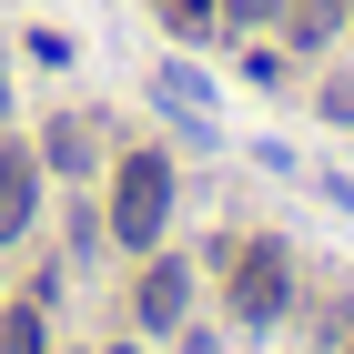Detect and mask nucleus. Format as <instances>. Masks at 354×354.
<instances>
[{"label": "nucleus", "instance_id": "1", "mask_svg": "<svg viewBox=\"0 0 354 354\" xmlns=\"http://www.w3.org/2000/svg\"><path fill=\"white\" fill-rule=\"evenodd\" d=\"M162 213H172V162L132 152L122 183H111V243H162Z\"/></svg>", "mask_w": 354, "mask_h": 354}, {"label": "nucleus", "instance_id": "2", "mask_svg": "<svg viewBox=\"0 0 354 354\" xmlns=\"http://www.w3.org/2000/svg\"><path fill=\"white\" fill-rule=\"evenodd\" d=\"M294 304V263H283V243H243L233 253V324H273Z\"/></svg>", "mask_w": 354, "mask_h": 354}, {"label": "nucleus", "instance_id": "3", "mask_svg": "<svg viewBox=\"0 0 354 354\" xmlns=\"http://www.w3.org/2000/svg\"><path fill=\"white\" fill-rule=\"evenodd\" d=\"M30 203H41V162L0 142V243H21V233H30Z\"/></svg>", "mask_w": 354, "mask_h": 354}, {"label": "nucleus", "instance_id": "4", "mask_svg": "<svg viewBox=\"0 0 354 354\" xmlns=\"http://www.w3.org/2000/svg\"><path fill=\"white\" fill-rule=\"evenodd\" d=\"M183 294H192V273H183V263H152V273L132 283V314L162 334V324H183Z\"/></svg>", "mask_w": 354, "mask_h": 354}, {"label": "nucleus", "instance_id": "5", "mask_svg": "<svg viewBox=\"0 0 354 354\" xmlns=\"http://www.w3.org/2000/svg\"><path fill=\"white\" fill-rule=\"evenodd\" d=\"M152 91H162L183 122H213V91H203V71H183V61H162V71H152Z\"/></svg>", "mask_w": 354, "mask_h": 354}, {"label": "nucleus", "instance_id": "6", "mask_svg": "<svg viewBox=\"0 0 354 354\" xmlns=\"http://www.w3.org/2000/svg\"><path fill=\"white\" fill-rule=\"evenodd\" d=\"M41 162L82 172V162H91V132H82V122H51V132H41Z\"/></svg>", "mask_w": 354, "mask_h": 354}, {"label": "nucleus", "instance_id": "7", "mask_svg": "<svg viewBox=\"0 0 354 354\" xmlns=\"http://www.w3.org/2000/svg\"><path fill=\"white\" fill-rule=\"evenodd\" d=\"M344 10H354V0H304V21H294V30H304V41H324V30L344 21Z\"/></svg>", "mask_w": 354, "mask_h": 354}, {"label": "nucleus", "instance_id": "8", "mask_svg": "<svg viewBox=\"0 0 354 354\" xmlns=\"http://www.w3.org/2000/svg\"><path fill=\"white\" fill-rule=\"evenodd\" d=\"M213 21H223L213 0H172V30H213Z\"/></svg>", "mask_w": 354, "mask_h": 354}, {"label": "nucleus", "instance_id": "9", "mask_svg": "<svg viewBox=\"0 0 354 354\" xmlns=\"http://www.w3.org/2000/svg\"><path fill=\"white\" fill-rule=\"evenodd\" d=\"M324 111H334V122H354V82H324Z\"/></svg>", "mask_w": 354, "mask_h": 354}, {"label": "nucleus", "instance_id": "10", "mask_svg": "<svg viewBox=\"0 0 354 354\" xmlns=\"http://www.w3.org/2000/svg\"><path fill=\"white\" fill-rule=\"evenodd\" d=\"M263 10H283V0H233V21H263Z\"/></svg>", "mask_w": 354, "mask_h": 354}]
</instances>
